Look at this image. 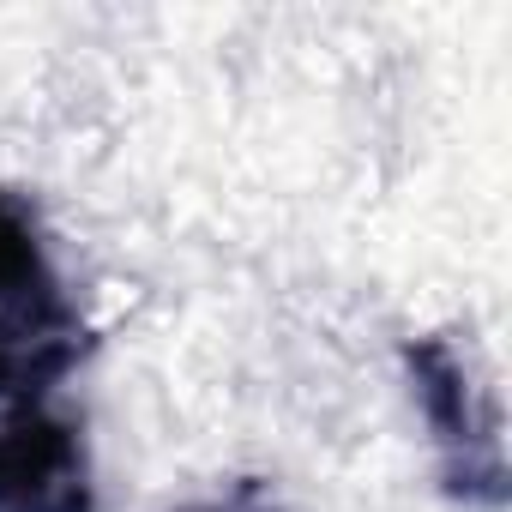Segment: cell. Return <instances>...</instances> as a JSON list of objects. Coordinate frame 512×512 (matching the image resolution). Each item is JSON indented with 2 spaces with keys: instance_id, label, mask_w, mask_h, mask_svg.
<instances>
[{
  "instance_id": "6da1fadb",
  "label": "cell",
  "mask_w": 512,
  "mask_h": 512,
  "mask_svg": "<svg viewBox=\"0 0 512 512\" xmlns=\"http://www.w3.org/2000/svg\"><path fill=\"white\" fill-rule=\"evenodd\" d=\"M79 356L85 320L55 272L43 211L31 193L0 187V422L55 410Z\"/></svg>"
},
{
  "instance_id": "7a4b0ae2",
  "label": "cell",
  "mask_w": 512,
  "mask_h": 512,
  "mask_svg": "<svg viewBox=\"0 0 512 512\" xmlns=\"http://www.w3.org/2000/svg\"><path fill=\"white\" fill-rule=\"evenodd\" d=\"M404 368H410L416 404L434 428L446 494H458L470 506H500L506 500V452H500V416H494L488 386H476L470 362L446 338H410Z\"/></svg>"
},
{
  "instance_id": "3957f363",
  "label": "cell",
  "mask_w": 512,
  "mask_h": 512,
  "mask_svg": "<svg viewBox=\"0 0 512 512\" xmlns=\"http://www.w3.org/2000/svg\"><path fill=\"white\" fill-rule=\"evenodd\" d=\"M181 512H284L278 500H272V488L266 482H235L229 494H217V500H193V506H181Z\"/></svg>"
}]
</instances>
